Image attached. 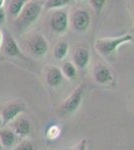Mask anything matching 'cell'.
<instances>
[{
    "mask_svg": "<svg viewBox=\"0 0 134 150\" xmlns=\"http://www.w3.org/2000/svg\"><path fill=\"white\" fill-rule=\"evenodd\" d=\"M2 126V120H1V117H0V127Z\"/></svg>",
    "mask_w": 134,
    "mask_h": 150,
    "instance_id": "obj_25",
    "label": "cell"
},
{
    "mask_svg": "<svg viewBox=\"0 0 134 150\" xmlns=\"http://www.w3.org/2000/svg\"><path fill=\"white\" fill-rule=\"evenodd\" d=\"M67 51H68V44L65 41H60V42H58L55 45L54 50H53V54H54V57L56 59L61 60L66 56Z\"/></svg>",
    "mask_w": 134,
    "mask_h": 150,
    "instance_id": "obj_15",
    "label": "cell"
},
{
    "mask_svg": "<svg viewBox=\"0 0 134 150\" xmlns=\"http://www.w3.org/2000/svg\"><path fill=\"white\" fill-rule=\"evenodd\" d=\"M2 40H3V34H2L1 31H0V48H1V45H2Z\"/></svg>",
    "mask_w": 134,
    "mask_h": 150,
    "instance_id": "obj_23",
    "label": "cell"
},
{
    "mask_svg": "<svg viewBox=\"0 0 134 150\" xmlns=\"http://www.w3.org/2000/svg\"><path fill=\"white\" fill-rule=\"evenodd\" d=\"M1 47H3V51L5 54L11 57H19L26 59L25 56L21 53L20 49H19L18 45H17L15 39L11 36L9 32L5 31L3 35V40H2V45Z\"/></svg>",
    "mask_w": 134,
    "mask_h": 150,
    "instance_id": "obj_8",
    "label": "cell"
},
{
    "mask_svg": "<svg viewBox=\"0 0 134 150\" xmlns=\"http://www.w3.org/2000/svg\"><path fill=\"white\" fill-rule=\"evenodd\" d=\"M90 60V53L89 50L84 47L76 48L74 54H73V61H74V66L79 69L85 68L87 64L89 63Z\"/></svg>",
    "mask_w": 134,
    "mask_h": 150,
    "instance_id": "obj_11",
    "label": "cell"
},
{
    "mask_svg": "<svg viewBox=\"0 0 134 150\" xmlns=\"http://www.w3.org/2000/svg\"><path fill=\"white\" fill-rule=\"evenodd\" d=\"M61 73L68 79H74L76 76V67L71 62H64L62 65Z\"/></svg>",
    "mask_w": 134,
    "mask_h": 150,
    "instance_id": "obj_16",
    "label": "cell"
},
{
    "mask_svg": "<svg viewBox=\"0 0 134 150\" xmlns=\"http://www.w3.org/2000/svg\"><path fill=\"white\" fill-rule=\"evenodd\" d=\"M71 25L74 30L83 32L90 25V16L84 9H76L71 15Z\"/></svg>",
    "mask_w": 134,
    "mask_h": 150,
    "instance_id": "obj_7",
    "label": "cell"
},
{
    "mask_svg": "<svg viewBox=\"0 0 134 150\" xmlns=\"http://www.w3.org/2000/svg\"><path fill=\"white\" fill-rule=\"evenodd\" d=\"M62 73L61 70L56 66H50L48 67L46 71V82L51 87L58 86L62 81Z\"/></svg>",
    "mask_w": 134,
    "mask_h": 150,
    "instance_id": "obj_12",
    "label": "cell"
},
{
    "mask_svg": "<svg viewBox=\"0 0 134 150\" xmlns=\"http://www.w3.org/2000/svg\"><path fill=\"white\" fill-rule=\"evenodd\" d=\"M43 7L42 1H27L24 5L22 11L15 19V26L18 31L22 32L36 22L40 16Z\"/></svg>",
    "mask_w": 134,
    "mask_h": 150,
    "instance_id": "obj_1",
    "label": "cell"
},
{
    "mask_svg": "<svg viewBox=\"0 0 134 150\" xmlns=\"http://www.w3.org/2000/svg\"><path fill=\"white\" fill-rule=\"evenodd\" d=\"M10 129L13 131V133L17 136H26L30 133L31 130V124L30 121L25 117L18 116L14 120L9 123Z\"/></svg>",
    "mask_w": 134,
    "mask_h": 150,
    "instance_id": "obj_9",
    "label": "cell"
},
{
    "mask_svg": "<svg viewBox=\"0 0 134 150\" xmlns=\"http://www.w3.org/2000/svg\"><path fill=\"white\" fill-rule=\"evenodd\" d=\"M25 0H13V1H10L8 5V12L10 14L11 17L13 18H17L19 16V14L22 11L24 5L26 4Z\"/></svg>",
    "mask_w": 134,
    "mask_h": 150,
    "instance_id": "obj_14",
    "label": "cell"
},
{
    "mask_svg": "<svg viewBox=\"0 0 134 150\" xmlns=\"http://www.w3.org/2000/svg\"><path fill=\"white\" fill-rule=\"evenodd\" d=\"M133 41V36L131 34H124L117 37L98 38L95 41V49L101 55L109 56L117 50V48L124 43Z\"/></svg>",
    "mask_w": 134,
    "mask_h": 150,
    "instance_id": "obj_2",
    "label": "cell"
},
{
    "mask_svg": "<svg viewBox=\"0 0 134 150\" xmlns=\"http://www.w3.org/2000/svg\"><path fill=\"white\" fill-rule=\"evenodd\" d=\"M60 133V129L58 128L56 125H52V126L49 127V129L47 130V133H46V135H47V138L52 140V139H55L58 137V135H59Z\"/></svg>",
    "mask_w": 134,
    "mask_h": 150,
    "instance_id": "obj_19",
    "label": "cell"
},
{
    "mask_svg": "<svg viewBox=\"0 0 134 150\" xmlns=\"http://www.w3.org/2000/svg\"><path fill=\"white\" fill-rule=\"evenodd\" d=\"M16 141V135L10 128L0 129V143L3 148H11Z\"/></svg>",
    "mask_w": 134,
    "mask_h": 150,
    "instance_id": "obj_13",
    "label": "cell"
},
{
    "mask_svg": "<svg viewBox=\"0 0 134 150\" xmlns=\"http://www.w3.org/2000/svg\"><path fill=\"white\" fill-rule=\"evenodd\" d=\"M11 150H37V147L35 146L33 142L29 141V140H23L22 142H20L16 147H14Z\"/></svg>",
    "mask_w": 134,
    "mask_h": 150,
    "instance_id": "obj_18",
    "label": "cell"
},
{
    "mask_svg": "<svg viewBox=\"0 0 134 150\" xmlns=\"http://www.w3.org/2000/svg\"><path fill=\"white\" fill-rule=\"evenodd\" d=\"M93 75H94L95 81L99 84H108L113 79L109 67L104 64L97 65L94 68Z\"/></svg>",
    "mask_w": 134,
    "mask_h": 150,
    "instance_id": "obj_10",
    "label": "cell"
},
{
    "mask_svg": "<svg viewBox=\"0 0 134 150\" xmlns=\"http://www.w3.org/2000/svg\"><path fill=\"white\" fill-rule=\"evenodd\" d=\"M87 147V141L86 139H82L76 146L73 148V150H86Z\"/></svg>",
    "mask_w": 134,
    "mask_h": 150,
    "instance_id": "obj_21",
    "label": "cell"
},
{
    "mask_svg": "<svg viewBox=\"0 0 134 150\" xmlns=\"http://www.w3.org/2000/svg\"><path fill=\"white\" fill-rule=\"evenodd\" d=\"M48 42L44 36L41 34H35L28 41V49L31 54L36 57L45 56L48 52Z\"/></svg>",
    "mask_w": 134,
    "mask_h": 150,
    "instance_id": "obj_5",
    "label": "cell"
},
{
    "mask_svg": "<svg viewBox=\"0 0 134 150\" xmlns=\"http://www.w3.org/2000/svg\"><path fill=\"white\" fill-rule=\"evenodd\" d=\"M89 3L91 4L92 8H93L94 10L96 11L97 14H98L99 12L101 11L102 7L104 6V3H105V1H104V0H91V1H89Z\"/></svg>",
    "mask_w": 134,
    "mask_h": 150,
    "instance_id": "obj_20",
    "label": "cell"
},
{
    "mask_svg": "<svg viewBox=\"0 0 134 150\" xmlns=\"http://www.w3.org/2000/svg\"><path fill=\"white\" fill-rule=\"evenodd\" d=\"M69 0H48L45 2L44 7L46 9H60L69 4Z\"/></svg>",
    "mask_w": 134,
    "mask_h": 150,
    "instance_id": "obj_17",
    "label": "cell"
},
{
    "mask_svg": "<svg viewBox=\"0 0 134 150\" xmlns=\"http://www.w3.org/2000/svg\"><path fill=\"white\" fill-rule=\"evenodd\" d=\"M0 150H3V147H2V145H1V143H0Z\"/></svg>",
    "mask_w": 134,
    "mask_h": 150,
    "instance_id": "obj_26",
    "label": "cell"
},
{
    "mask_svg": "<svg viewBox=\"0 0 134 150\" xmlns=\"http://www.w3.org/2000/svg\"><path fill=\"white\" fill-rule=\"evenodd\" d=\"M84 92V85L81 84L70 94V96L61 103L59 106V111L63 115H69L75 112L80 106V103L82 101Z\"/></svg>",
    "mask_w": 134,
    "mask_h": 150,
    "instance_id": "obj_3",
    "label": "cell"
},
{
    "mask_svg": "<svg viewBox=\"0 0 134 150\" xmlns=\"http://www.w3.org/2000/svg\"><path fill=\"white\" fill-rule=\"evenodd\" d=\"M3 4H4L3 0H0V8H3Z\"/></svg>",
    "mask_w": 134,
    "mask_h": 150,
    "instance_id": "obj_24",
    "label": "cell"
},
{
    "mask_svg": "<svg viewBox=\"0 0 134 150\" xmlns=\"http://www.w3.org/2000/svg\"><path fill=\"white\" fill-rule=\"evenodd\" d=\"M5 11H4L3 8H0V25H2V24L4 23V21H5Z\"/></svg>",
    "mask_w": 134,
    "mask_h": 150,
    "instance_id": "obj_22",
    "label": "cell"
},
{
    "mask_svg": "<svg viewBox=\"0 0 134 150\" xmlns=\"http://www.w3.org/2000/svg\"><path fill=\"white\" fill-rule=\"evenodd\" d=\"M50 26L54 32L63 34L68 27V15L63 9H57L52 14L50 20Z\"/></svg>",
    "mask_w": 134,
    "mask_h": 150,
    "instance_id": "obj_6",
    "label": "cell"
},
{
    "mask_svg": "<svg viewBox=\"0 0 134 150\" xmlns=\"http://www.w3.org/2000/svg\"><path fill=\"white\" fill-rule=\"evenodd\" d=\"M26 109L25 104L18 101H12V102L7 103L4 108L2 109L1 113V120L2 125H6L10 123L12 120H14L16 117H18L19 114L24 112Z\"/></svg>",
    "mask_w": 134,
    "mask_h": 150,
    "instance_id": "obj_4",
    "label": "cell"
}]
</instances>
